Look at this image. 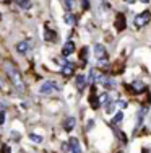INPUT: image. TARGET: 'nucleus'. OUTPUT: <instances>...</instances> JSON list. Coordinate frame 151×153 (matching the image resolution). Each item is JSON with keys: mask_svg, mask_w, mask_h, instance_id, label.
Returning a JSON list of instances; mask_svg holds the SVG:
<instances>
[{"mask_svg": "<svg viewBox=\"0 0 151 153\" xmlns=\"http://www.w3.org/2000/svg\"><path fill=\"white\" fill-rule=\"evenodd\" d=\"M3 68H5L7 75L10 76V80H12V83L16 86V90H20V91H23V90H24V83H23V78H21V74L18 72V68H16L13 64H10V62H5V65H3Z\"/></svg>", "mask_w": 151, "mask_h": 153, "instance_id": "nucleus-1", "label": "nucleus"}, {"mask_svg": "<svg viewBox=\"0 0 151 153\" xmlns=\"http://www.w3.org/2000/svg\"><path fill=\"white\" fill-rule=\"evenodd\" d=\"M94 56L98 57V60H99L98 64L101 65V67L107 64V51L102 44H96L94 46Z\"/></svg>", "mask_w": 151, "mask_h": 153, "instance_id": "nucleus-2", "label": "nucleus"}, {"mask_svg": "<svg viewBox=\"0 0 151 153\" xmlns=\"http://www.w3.org/2000/svg\"><path fill=\"white\" fill-rule=\"evenodd\" d=\"M150 20H151V13L145 10V12L138 13V15L135 16V26H136V28H143L145 25H148Z\"/></svg>", "mask_w": 151, "mask_h": 153, "instance_id": "nucleus-3", "label": "nucleus"}, {"mask_svg": "<svg viewBox=\"0 0 151 153\" xmlns=\"http://www.w3.org/2000/svg\"><path fill=\"white\" fill-rule=\"evenodd\" d=\"M54 90H59V86H57L55 82H44L41 85V88H39V91L42 94H49L50 91H54Z\"/></svg>", "mask_w": 151, "mask_h": 153, "instance_id": "nucleus-4", "label": "nucleus"}, {"mask_svg": "<svg viewBox=\"0 0 151 153\" xmlns=\"http://www.w3.org/2000/svg\"><path fill=\"white\" fill-rule=\"evenodd\" d=\"M68 152L70 153H81V147H80L78 138L71 137L70 140H68Z\"/></svg>", "mask_w": 151, "mask_h": 153, "instance_id": "nucleus-5", "label": "nucleus"}, {"mask_svg": "<svg viewBox=\"0 0 151 153\" xmlns=\"http://www.w3.org/2000/svg\"><path fill=\"white\" fill-rule=\"evenodd\" d=\"M130 88H132V91H133L135 94H140V93H143L146 90V85L143 82H140V80H136V82H133L130 85Z\"/></svg>", "mask_w": 151, "mask_h": 153, "instance_id": "nucleus-6", "label": "nucleus"}, {"mask_svg": "<svg viewBox=\"0 0 151 153\" xmlns=\"http://www.w3.org/2000/svg\"><path fill=\"white\" fill-rule=\"evenodd\" d=\"M125 26H127V23H125V15H124V13H119V15L116 16V28H117V31H124Z\"/></svg>", "mask_w": 151, "mask_h": 153, "instance_id": "nucleus-7", "label": "nucleus"}, {"mask_svg": "<svg viewBox=\"0 0 151 153\" xmlns=\"http://www.w3.org/2000/svg\"><path fill=\"white\" fill-rule=\"evenodd\" d=\"M73 52H75V44H73L71 41H67L65 46H63V49H62V54H63L65 57H68L70 54H73Z\"/></svg>", "mask_w": 151, "mask_h": 153, "instance_id": "nucleus-8", "label": "nucleus"}, {"mask_svg": "<svg viewBox=\"0 0 151 153\" xmlns=\"http://www.w3.org/2000/svg\"><path fill=\"white\" fill-rule=\"evenodd\" d=\"M73 70H75V64H71V62H65V64H63L62 74L65 76H70L71 74H73Z\"/></svg>", "mask_w": 151, "mask_h": 153, "instance_id": "nucleus-9", "label": "nucleus"}, {"mask_svg": "<svg viewBox=\"0 0 151 153\" xmlns=\"http://www.w3.org/2000/svg\"><path fill=\"white\" fill-rule=\"evenodd\" d=\"M86 82H88V78H86L85 75H78L77 80H75V85H77L78 90H83L85 86H86Z\"/></svg>", "mask_w": 151, "mask_h": 153, "instance_id": "nucleus-10", "label": "nucleus"}, {"mask_svg": "<svg viewBox=\"0 0 151 153\" xmlns=\"http://www.w3.org/2000/svg\"><path fill=\"white\" fill-rule=\"evenodd\" d=\"M75 124H77V119H75V117H68V119H65V122H63V129H65L67 132H70V130H73Z\"/></svg>", "mask_w": 151, "mask_h": 153, "instance_id": "nucleus-11", "label": "nucleus"}, {"mask_svg": "<svg viewBox=\"0 0 151 153\" xmlns=\"http://www.w3.org/2000/svg\"><path fill=\"white\" fill-rule=\"evenodd\" d=\"M28 49H29V44H28L26 41L18 42V44H16V51H18L20 54H26V52H28Z\"/></svg>", "mask_w": 151, "mask_h": 153, "instance_id": "nucleus-12", "label": "nucleus"}, {"mask_svg": "<svg viewBox=\"0 0 151 153\" xmlns=\"http://www.w3.org/2000/svg\"><path fill=\"white\" fill-rule=\"evenodd\" d=\"M89 104H91V108L98 109L101 106V100L98 96H94V94H91V96H89Z\"/></svg>", "mask_w": 151, "mask_h": 153, "instance_id": "nucleus-13", "label": "nucleus"}, {"mask_svg": "<svg viewBox=\"0 0 151 153\" xmlns=\"http://www.w3.org/2000/svg\"><path fill=\"white\" fill-rule=\"evenodd\" d=\"M65 23H67V25H75V23H77V16H75L73 13L67 12V13H65Z\"/></svg>", "mask_w": 151, "mask_h": 153, "instance_id": "nucleus-14", "label": "nucleus"}, {"mask_svg": "<svg viewBox=\"0 0 151 153\" xmlns=\"http://www.w3.org/2000/svg\"><path fill=\"white\" fill-rule=\"evenodd\" d=\"M99 100H101V104H104V106H107V104H110V103H112V100H110L109 93L101 94V96H99Z\"/></svg>", "mask_w": 151, "mask_h": 153, "instance_id": "nucleus-15", "label": "nucleus"}, {"mask_svg": "<svg viewBox=\"0 0 151 153\" xmlns=\"http://www.w3.org/2000/svg\"><path fill=\"white\" fill-rule=\"evenodd\" d=\"M44 39H46V41H50V42H54V41L57 39V36H55V33H54V31H50V30H46Z\"/></svg>", "mask_w": 151, "mask_h": 153, "instance_id": "nucleus-16", "label": "nucleus"}, {"mask_svg": "<svg viewBox=\"0 0 151 153\" xmlns=\"http://www.w3.org/2000/svg\"><path fill=\"white\" fill-rule=\"evenodd\" d=\"M99 76H101L99 74H96L94 70H91L89 72V76H88V83H96L99 80Z\"/></svg>", "mask_w": 151, "mask_h": 153, "instance_id": "nucleus-17", "label": "nucleus"}, {"mask_svg": "<svg viewBox=\"0 0 151 153\" xmlns=\"http://www.w3.org/2000/svg\"><path fill=\"white\" fill-rule=\"evenodd\" d=\"M122 119H124V112H122V111H119L117 114L114 116V119L110 121V124H112V126H116V124H119V122L122 121Z\"/></svg>", "mask_w": 151, "mask_h": 153, "instance_id": "nucleus-18", "label": "nucleus"}, {"mask_svg": "<svg viewBox=\"0 0 151 153\" xmlns=\"http://www.w3.org/2000/svg\"><path fill=\"white\" fill-rule=\"evenodd\" d=\"M16 2H18V5H20L21 8H24V10L31 7V0H16Z\"/></svg>", "mask_w": 151, "mask_h": 153, "instance_id": "nucleus-19", "label": "nucleus"}, {"mask_svg": "<svg viewBox=\"0 0 151 153\" xmlns=\"http://www.w3.org/2000/svg\"><path fill=\"white\" fill-rule=\"evenodd\" d=\"M63 3V8L67 10V12H70L71 8H73V0H62Z\"/></svg>", "mask_w": 151, "mask_h": 153, "instance_id": "nucleus-20", "label": "nucleus"}, {"mask_svg": "<svg viewBox=\"0 0 151 153\" xmlns=\"http://www.w3.org/2000/svg\"><path fill=\"white\" fill-rule=\"evenodd\" d=\"M80 59L86 62V59H88V47H83V49H81V52H80Z\"/></svg>", "mask_w": 151, "mask_h": 153, "instance_id": "nucleus-21", "label": "nucleus"}, {"mask_svg": "<svg viewBox=\"0 0 151 153\" xmlns=\"http://www.w3.org/2000/svg\"><path fill=\"white\" fill-rule=\"evenodd\" d=\"M29 138H31L33 142H36V143H41V142H42V137L36 135V134H31V135H29Z\"/></svg>", "mask_w": 151, "mask_h": 153, "instance_id": "nucleus-22", "label": "nucleus"}, {"mask_svg": "<svg viewBox=\"0 0 151 153\" xmlns=\"http://www.w3.org/2000/svg\"><path fill=\"white\" fill-rule=\"evenodd\" d=\"M81 7L83 10H89V0H81Z\"/></svg>", "mask_w": 151, "mask_h": 153, "instance_id": "nucleus-23", "label": "nucleus"}, {"mask_svg": "<svg viewBox=\"0 0 151 153\" xmlns=\"http://www.w3.org/2000/svg\"><path fill=\"white\" fill-rule=\"evenodd\" d=\"M116 106H117V108H127V103L119 100V101H116Z\"/></svg>", "mask_w": 151, "mask_h": 153, "instance_id": "nucleus-24", "label": "nucleus"}, {"mask_svg": "<svg viewBox=\"0 0 151 153\" xmlns=\"http://www.w3.org/2000/svg\"><path fill=\"white\" fill-rule=\"evenodd\" d=\"M0 153H12V150H10L8 145H2V152Z\"/></svg>", "mask_w": 151, "mask_h": 153, "instance_id": "nucleus-25", "label": "nucleus"}, {"mask_svg": "<svg viewBox=\"0 0 151 153\" xmlns=\"http://www.w3.org/2000/svg\"><path fill=\"white\" fill-rule=\"evenodd\" d=\"M3 122H5V112L0 111V124H3Z\"/></svg>", "mask_w": 151, "mask_h": 153, "instance_id": "nucleus-26", "label": "nucleus"}, {"mask_svg": "<svg viewBox=\"0 0 151 153\" xmlns=\"http://www.w3.org/2000/svg\"><path fill=\"white\" fill-rule=\"evenodd\" d=\"M125 2H127V3H128V5H133V3L136 2V0H125Z\"/></svg>", "mask_w": 151, "mask_h": 153, "instance_id": "nucleus-27", "label": "nucleus"}, {"mask_svg": "<svg viewBox=\"0 0 151 153\" xmlns=\"http://www.w3.org/2000/svg\"><path fill=\"white\" fill-rule=\"evenodd\" d=\"M140 2H141V3H148L150 0H140Z\"/></svg>", "mask_w": 151, "mask_h": 153, "instance_id": "nucleus-28", "label": "nucleus"}, {"mask_svg": "<svg viewBox=\"0 0 151 153\" xmlns=\"http://www.w3.org/2000/svg\"><path fill=\"white\" fill-rule=\"evenodd\" d=\"M0 18H2V15H0Z\"/></svg>", "mask_w": 151, "mask_h": 153, "instance_id": "nucleus-29", "label": "nucleus"}]
</instances>
